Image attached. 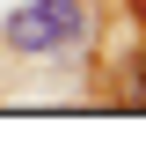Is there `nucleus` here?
Masks as SVG:
<instances>
[{"mask_svg": "<svg viewBox=\"0 0 146 154\" xmlns=\"http://www.w3.org/2000/svg\"><path fill=\"white\" fill-rule=\"evenodd\" d=\"M80 29H88V8H80V0H29V8H15L7 44L15 51H66Z\"/></svg>", "mask_w": 146, "mask_h": 154, "instance_id": "nucleus-1", "label": "nucleus"}, {"mask_svg": "<svg viewBox=\"0 0 146 154\" xmlns=\"http://www.w3.org/2000/svg\"><path fill=\"white\" fill-rule=\"evenodd\" d=\"M124 95H132V103L146 110V51H139V59H132V66H124Z\"/></svg>", "mask_w": 146, "mask_h": 154, "instance_id": "nucleus-2", "label": "nucleus"}]
</instances>
